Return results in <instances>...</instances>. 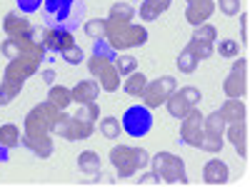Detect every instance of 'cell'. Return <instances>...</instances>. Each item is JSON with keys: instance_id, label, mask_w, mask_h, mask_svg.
I'll return each mask as SVG.
<instances>
[{"instance_id": "f546056e", "label": "cell", "mask_w": 250, "mask_h": 187, "mask_svg": "<svg viewBox=\"0 0 250 187\" xmlns=\"http://www.w3.org/2000/svg\"><path fill=\"white\" fill-rule=\"evenodd\" d=\"M48 100L53 102L58 110H68V108H70V102H73V95H70L68 88H62V85H50Z\"/></svg>"}, {"instance_id": "f35d334b", "label": "cell", "mask_w": 250, "mask_h": 187, "mask_svg": "<svg viewBox=\"0 0 250 187\" xmlns=\"http://www.w3.org/2000/svg\"><path fill=\"white\" fill-rule=\"evenodd\" d=\"M60 57L62 60H65L68 62V65H80V60L83 57H85V55H83V50H80V45H68L65 50H60Z\"/></svg>"}, {"instance_id": "ba28073f", "label": "cell", "mask_w": 250, "mask_h": 187, "mask_svg": "<svg viewBox=\"0 0 250 187\" xmlns=\"http://www.w3.org/2000/svg\"><path fill=\"white\" fill-rule=\"evenodd\" d=\"M88 70H90V75L98 80V85L105 90V93H115V90L120 88V73L115 70L113 60L93 55V57L88 60Z\"/></svg>"}, {"instance_id": "836d02e7", "label": "cell", "mask_w": 250, "mask_h": 187, "mask_svg": "<svg viewBox=\"0 0 250 187\" xmlns=\"http://www.w3.org/2000/svg\"><path fill=\"white\" fill-rule=\"evenodd\" d=\"M120 130H123V125L118 117H103L100 120V135L105 137V140H118L120 137Z\"/></svg>"}, {"instance_id": "7a4b0ae2", "label": "cell", "mask_w": 250, "mask_h": 187, "mask_svg": "<svg viewBox=\"0 0 250 187\" xmlns=\"http://www.w3.org/2000/svg\"><path fill=\"white\" fill-rule=\"evenodd\" d=\"M153 172L160 177V182L165 185H188V172H185V162L173 155V152H158L155 157H150Z\"/></svg>"}, {"instance_id": "5bb4252c", "label": "cell", "mask_w": 250, "mask_h": 187, "mask_svg": "<svg viewBox=\"0 0 250 187\" xmlns=\"http://www.w3.org/2000/svg\"><path fill=\"white\" fill-rule=\"evenodd\" d=\"M3 30H5L8 37H35L33 23H30L25 15H20V13H8V15H5Z\"/></svg>"}, {"instance_id": "ffe728a7", "label": "cell", "mask_w": 250, "mask_h": 187, "mask_svg": "<svg viewBox=\"0 0 250 187\" xmlns=\"http://www.w3.org/2000/svg\"><path fill=\"white\" fill-rule=\"evenodd\" d=\"M20 145V130L18 125L8 122V125H0V160H8V152L13 148Z\"/></svg>"}, {"instance_id": "8d00e7d4", "label": "cell", "mask_w": 250, "mask_h": 187, "mask_svg": "<svg viewBox=\"0 0 250 187\" xmlns=\"http://www.w3.org/2000/svg\"><path fill=\"white\" fill-rule=\"evenodd\" d=\"M93 55H98V57H108V60H115L118 50L108 43V40H93Z\"/></svg>"}, {"instance_id": "cb8c5ba5", "label": "cell", "mask_w": 250, "mask_h": 187, "mask_svg": "<svg viewBox=\"0 0 250 187\" xmlns=\"http://www.w3.org/2000/svg\"><path fill=\"white\" fill-rule=\"evenodd\" d=\"M78 170L83 175H93V177H100L103 168H100V155L93 152V150H85L78 155Z\"/></svg>"}, {"instance_id": "c3c4849f", "label": "cell", "mask_w": 250, "mask_h": 187, "mask_svg": "<svg viewBox=\"0 0 250 187\" xmlns=\"http://www.w3.org/2000/svg\"><path fill=\"white\" fill-rule=\"evenodd\" d=\"M188 3H190V0H188Z\"/></svg>"}, {"instance_id": "2e32d148", "label": "cell", "mask_w": 250, "mask_h": 187, "mask_svg": "<svg viewBox=\"0 0 250 187\" xmlns=\"http://www.w3.org/2000/svg\"><path fill=\"white\" fill-rule=\"evenodd\" d=\"M225 135H228V140L233 142V148L238 150V155L245 160L248 157V122L240 120V122L225 125Z\"/></svg>"}, {"instance_id": "30bf717a", "label": "cell", "mask_w": 250, "mask_h": 187, "mask_svg": "<svg viewBox=\"0 0 250 187\" xmlns=\"http://www.w3.org/2000/svg\"><path fill=\"white\" fill-rule=\"evenodd\" d=\"M223 93L228 97H245L248 95V60L240 57L233 62V70L223 80Z\"/></svg>"}, {"instance_id": "1f68e13d", "label": "cell", "mask_w": 250, "mask_h": 187, "mask_svg": "<svg viewBox=\"0 0 250 187\" xmlns=\"http://www.w3.org/2000/svg\"><path fill=\"white\" fill-rule=\"evenodd\" d=\"M175 65H178L180 73L193 75V73L198 70V65H200V60H198L190 50H180V55H178V60H175Z\"/></svg>"}, {"instance_id": "ee69618b", "label": "cell", "mask_w": 250, "mask_h": 187, "mask_svg": "<svg viewBox=\"0 0 250 187\" xmlns=\"http://www.w3.org/2000/svg\"><path fill=\"white\" fill-rule=\"evenodd\" d=\"M15 3H18L20 13H35V10H40V5H43L45 0H15Z\"/></svg>"}, {"instance_id": "ac0fdd59", "label": "cell", "mask_w": 250, "mask_h": 187, "mask_svg": "<svg viewBox=\"0 0 250 187\" xmlns=\"http://www.w3.org/2000/svg\"><path fill=\"white\" fill-rule=\"evenodd\" d=\"M70 95H73L75 105H88V102H95L98 100L100 85H98V80H80L78 85L70 90Z\"/></svg>"}, {"instance_id": "d4e9b609", "label": "cell", "mask_w": 250, "mask_h": 187, "mask_svg": "<svg viewBox=\"0 0 250 187\" xmlns=\"http://www.w3.org/2000/svg\"><path fill=\"white\" fill-rule=\"evenodd\" d=\"M53 130L60 135V140H68V142H75V140H78V137H75V120H73V115H68L65 110L60 112V117H58V122H55Z\"/></svg>"}, {"instance_id": "8fae6325", "label": "cell", "mask_w": 250, "mask_h": 187, "mask_svg": "<svg viewBox=\"0 0 250 187\" xmlns=\"http://www.w3.org/2000/svg\"><path fill=\"white\" fill-rule=\"evenodd\" d=\"M110 162L120 177H133L140 168H138V148L133 145H115L110 150Z\"/></svg>"}, {"instance_id": "f6af8a7d", "label": "cell", "mask_w": 250, "mask_h": 187, "mask_svg": "<svg viewBox=\"0 0 250 187\" xmlns=\"http://www.w3.org/2000/svg\"><path fill=\"white\" fill-rule=\"evenodd\" d=\"M150 185H160V177L155 172H148V175L140 177V187H150Z\"/></svg>"}, {"instance_id": "bcb514c9", "label": "cell", "mask_w": 250, "mask_h": 187, "mask_svg": "<svg viewBox=\"0 0 250 187\" xmlns=\"http://www.w3.org/2000/svg\"><path fill=\"white\" fill-rule=\"evenodd\" d=\"M248 20H250V15H248V13H243V15H240V30H243V43H248Z\"/></svg>"}, {"instance_id": "d6a6232c", "label": "cell", "mask_w": 250, "mask_h": 187, "mask_svg": "<svg viewBox=\"0 0 250 187\" xmlns=\"http://www.w3.org/2000/svg\"><path fill=\"white\" fill-rule=\"evenodd\" d=\"M185 50H190L198 60H208L213 55V43H205V40H198V37H190V43L185 45Z\"/></svg>"}, {"instance_id": "f1b7e54d", "label": "cell", "mask_w": 250, "mask_h": 187, "mask_svg": "<svg viewBox=\"0 0 250 187\" xmlns=\"http://www.w3.org/2000/svg\"><path fill=\"white\" fill-rule=\"evenodd\" d=\"M133 18H135V8L130 3H115V5H110L108 20H113V23H133Z\"/></svg>"}, {"instance_id": "7dc6e473", "label": "cell", "mask_w": 250, "mask_h": 187, "mask_svg": "<svg viewBox=\"0 0 250 187\" xmlns=\"http://www.w3.org/2000/svg\"><path fill=\"white\" fill-rule=\"evenodd\" d=\"M40 77H43V80L48 82V85H50V82L55 80V73H53V70H43V73H40Z\"/></svg>"}, {"instance_id": "277c9868", "label": "cell", "mask_w": 250, "mask_h": 187, "mask_svg": "<svg viewBox=\"0 0 250 187\" xmlns=\"http://www.w3.org/2000/svg\"><path fill=\"white\" fill-rule=\"evenodd\" d=\"M0 53H3L8 60H35L40 62L45 57V48L35 43L33 37H8L0 45Z\"/></svg>"}, {"instance_id": "3957f363", "label": "cell", "mask_w": 250, "mask_h": 187, "mask_svg": "<svg viewBox=\"0 0 250 187\" xmlns=\"http://www.w3.org/2000/svg\"><path fill=\"white\" fill-rule=\"evenodd\" d=\"M62 110H58L50 100L40 102V105H35L28 115H25V135H50L55 122L60 117Z\"/></svg>"}, {"instance_id": "8992f818", "label": "cell", "mask_w": 250, "mask_h": 187, "mask_svg": "<svg viewBox=\"0 0 250 187\" xmlns=\"http://www.w3.org/2000/svg\"><path fill=\"white\" fill-rule=\"evenodd\" d=\"M178 90V80L173 75H163V77H155V80H148V85L143 90V105L145 108H160L165 105V100H168L173 93Z\"/></svg>"}, {"instance_id": "4dcf8cb0", "label": "cell", "mask_w": 250, "mask_h": 187, "mask_svg": "<svg viewBox=\"0 0 250 187\" xmlns=\"http://www.w3.org/2000/svg\"><path fill=\"white\" fill-rule=\"evenodd\" d=\"M105 30H108V20H100V18H93L83 25V33L90 40H105Z\"/></svg>"}, {"instance_id": "7402d4cb", "label": "cell", "mask_w": 250, "mask_h": 187, "mask_svg": "<svg viewBox=\"0 0 250 187\" xmlns=\"http://www.w3.org/2000/svg\"><path fill=\"white\" fill-rule=\"evenodd\" d=\"M38 70H40V62H35V60H8L5 75H13V77H20V80H28V77H33Z\"/></svg>"}, {"instance_id": "4fadbf2b", "label": "cell", "mask_w": 250, "mask_h": 187, "mask_svg": "<svg viewBox=\"0 0 250 187\" xmlns=\"http://www.w3.org/2000/svg\"><path fill=\"white\" fill-rule=\"evenodd\" d=\"M43 40H40V45H43L48 53H60V50H65L68 45H73V33L68 28H45L43 35H40Z\"/></svg>"}, {"instance_id": "74e56055", "label": "cell", "mask_w": 250, "mask_h": 187, "mask_svg": "<svg viewBox=\"0 0 250 187\" xmlns=\"http://www.w3.org/2000/svg\"><path fill=\"white\" fill-rule=\"evenodd\" d=\"M193 37H198V40H205V43H215V40H218V30H215L210 23H203V25H195V30H193Z\"/></svg>"}, {"instance_id": "6da1fadb", "label": "cell", "mask_w": 250, "mask_h": 187, "mask_svg": "<svg viewBox=\"0 0 250 187\" xmlns=\"http://www.w3.org/2000/svg\"><path fill=\"white\" fill-rule=\"evenodd\" d=\"M105 40L118 53H123L128 48H140V45L148 43V30H145L143 25H138V23H113V20H108Z\"/></svg>"}, {"instance_id": "484cf974", "label": "cell", "mask_w": 250, "mask_h": 187, "mask_svg": "<svg viewBox=\"0 0 250 187\" xmlns=\"http://www.w3.org/2000/svg\"><path fill=\"white\" fill-rule=\"evenodd\" d=\"M168 8H170L168 0H143L140 3V20H155Z\"/></svg>"}, {"instance_id": "5b68a950", "label": "cell", "mask_w": 250, "mask_h": 187, "mask_svg": "<svg viewBox=\"0 0 250 187\" xmlns=\"http://www.w3.org/2000/svg\"><path fill=\"white\" fill-rule=\"evenodd\" d=\"M225 137V120L220 117V112H210V115H203V140H200V150L203 152H210L218 155L223 150V140Z\"/></svg>"}, {"instance_id": "9a60e30c", "label": "cell", "mask_w": 250, "mask_h": 187, "mask_svg": "<svg viewBox=\"0 0 250 187\" xmlns=\"http://www.w3.org/2000/svg\"><path fill=\"white\" fill-rule=\"evenodd\" d=\"M213 13H215V0H190L185 10V20L195 28V25L208 23V18Z\"/></svg>"}, {"instance_id": "e575fe53", "label": "cell", "mask_w": 250, "mask_h": 187, "mask_svg": "<svg viewBox=\"0 0 250 187\" xmlns=\"http://www.w3.org/2000/svg\"><path fill=\"white\" fill-rule=\"evenodd\" d=\"M113 65H115V70H118L120 77H123V75H130L133 70H138V60H135L133 55H115Z\"/></svg>"}, {"instance_id": "d6986e66", "label": "cell", "mask_w": 250, "mask_h": 187, "mask_svg": "<svg viewBox=\"0 0 250 187\" xmlns=\"http://www.w3.org/2000/svg\"><path fill=\"white\" fill-rule=\"evenodd\" d=\"M218 112H220V117L225 120V125H230V122H240V120H245V117H248L245 102H243L240 97H228Z\"/></svg>"}, {"instance_id": "7c38bea8", "label": "cell", "mask_w": 250, "mask_h": 187, "mask_svg": "<svg viewBox=\"0 0 250 187\" xmlns=\"http://www.w3.org/2000/svg\"><path fill=\"white\" fill-rule=\"evenodd\" d=\"M180 140L190 148H200V140H203V112L198 108L188 110V115L180 117Z\"/></svg>"}, {"instance_id": "ab89813d", "label": "cell", "mask_w": 250, "mask_h": 187, "mask_svg": "<svg viewBox=\"0 0 250 187\" xmlns=\"http://www.w3.org/2000/svg\"><path fill=\"white\" fill-rule=\"evenodd\" d=\"M218 53L223 57H228V60H235L240 55V48H238L235 40H220V43H218Z\"/></svg>"}, {"instance_id": "52a82bcc", "label": "cell", "mask_w": 250, "mask_h": 187, "mask_svg": "<svg viewBox=\"0 0 250 187\" xmlns=\"http://www.w3.org/2000/svg\"><path fill=\"white\" fill-rule=\"evenodd\" d=\"M43 5H45V13L53 23L60 25V28H68V30L78 23L75 18L83 13L80 0H45Z\"/></svg>"}, {"instance_id": "b9f144b4", "label": "cell", "mask_w": 250, "mask_h": 187, "mask_svg": "<svg viewBox=\"0 0 250 187\" xmlns=\"http://www.w3.org/2000/svg\"><path fill=\"white\" fill-rule=\"evenodd\" d=\"M178 93H180V95H183V97H185L188 102H190V105H193V108H198V102L203 100V95H200V90H198V88H193V85H185V88H180Z\"/></svg>"}, {"instance_id": "9c48e42d", "label": "cell", "mask_w": 250, "mask_h": 187, "mask_svg": "<svg viewBox=\"0 0 250 187\" xmlns=\"http://www.w3.org/2000/svg\"><path fill=\"white\" fill-rule=\"evenodd\" d=\"M123 130L128 132L130 137H143L153 130V115H150V108L145 105H133L125 110L123 115Z\"/></svg>"}, {"instance_id": "44dd1931", "label": "cell", "mask_w": 250, "mask_h": 187, "mask_svg": "<svg viewBox=\"0 0 250 187\" xmlns=\"http://www.w3.org/2000/svg\"><path fill=\"white\" fill-rule=\"evenodd\" d=\"M228 165L223 162V160H210L203 168V180H205V185H225L228 182Z\"/></svg>"}, {"instance_id": "d590c367", "label": "cell", "mask_w": 250, "mask_h": 187, "mask_svg": "<svg viewBox=\"0 0 250 187\" xmlns=\"http://www.w3.org/2000/svg\"><path fill=\"white\" fill-rule=\"evenodd\" d=\"M78 120H88V122H95L100 117V108H98V102H88V105H78V112L73 115Z\"/></svg>"}, {"instance_id": "83f0119b", "label": "cell", "mask_w": 250, "mask_h": 187, "mask_svg": "<svg viewBox=\"0 0 250 187\" xmlns=\"http://www.w3.org/2000/svg\"><path fill=\"white\" fill-rule=\"evenodd\" d=\"M165 108H168V112H170L173 117H178V120H180L183 115H188V110H193V105H190V102H188L178 90H175L168 100H165Z\"/></svg>"}, {"instance_id": "e0dca14e", "label": "cell", "mask_w": 250, "mask_h": 187, "mask_svg": "<svg viewBox=\"0 0 250 187\" xmlns=\"http://www.w3.org/2000/svg\"><path fill=\"white\" fill-rule=\"evenodd\" d=\"M20 142H23L25 148L35 157H40V160H45V157L53 155V137L50 135H23V137H20Z\"/></svg>"}, {"instance_id": "603a6c76", "label": "cell", "mask_w": 250, "mask_h": 187, "mask_svg": "<svg viewBox=\"0 0 250 187\" xmlns=\"http://www.w3.org/2000/svg\"><path fill=\"white\" fill-rule=\"evenodd\" d=\"M25 80L20 77H13V75H3V82H0V105H8V102H13L20 90H23Z\"/></svg>"}, {"instance_id": "4316f807", "label": "cell", "mask_w": 250, "mask_h": 187, "mask_svg": "<svg viewBox=\"0 0 250 187\" xmlns=\"http://www.w3.org/2000/svg\"><path fill=\"white\" fill-rule=\"evenodd\" d=\"M125 77H128V80L123 82V90L128 95H133V97H140L145 85H148V77H145L143 73H138V70H133L130 75H125Z\"/></svg>"}, {"instance_id": "7bdbcfd3", "label": "cell", "mask_w": 250, "mask_h": 187, "mask_svg": "<svg viewBox=\"0 0 250 187\" xmlns=\"http://www.w3.org/2000/svg\"><path fill=\"white\" fill-rule=\"evenodd\" d=\"M223 15H238L240 13V0H218L215 3Z\"/></svg>"}, {"instance_id": "60d3db41", "label": "cell", "mask_w": 250, "mask_h": 187, "mask_svg": "<svg viewBox=\"0 0 250 187\" xmlns=\"http://www.w3.org/2000/svg\"><path fill=\"white\" fill-rule=\"evenodd\" d=\"M73 120H75V137H78V140H88V137L93 135V130H95V122L78 120V117H73Z\"/></svg>"}]
</instances>
